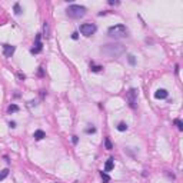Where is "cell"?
Here are the masks:
<instances>
[{
	"label": "cell",
	"instance_id": "obj_1",
	"mask_svg": "<svg viewBox=\"0 0 183 183\" xmlns=\"http://www.w3.org/2000/svg\"><path fill=\"white\" fill-rule=\"evenodd\" d=\"M125 46L120 43H110V44H105L100 49V53L103 56H106L107 59H116L119 56H122L125 53Z\"/></svg>",
	"mask_w": 183,
	"mask_h": 183
},
{
	"label": "cell",
	"instance_id": "obj_2",
	"mask_svg": "<svg viewBox=\"0 0 183 183\" xmlns=\"http://www.w3.org/2000/svg\"><path fill=\"white\" fill-rule=\"evenodd\" d=\"M67 16L72 17V19H80L86 15V7L83 6H79V5H70L66 10Z\"/></svg>",
	"mask_w": 183,
	"mask_h": 183
},
{
	"label": "cell",
	"instance_id": "obj_3",
	"mask_svg": "<svg viewBox=\"0 0 183 183\" xmlns=\"http://www.w3.org/2000/svg\"><path fill=\"white\" fill-rule=\"evenodd\" d=\"M107 33H109V36L113 37V39H122V37L127 36V29H126V26H123V25H116V26L109 27Z\"/></svg>",
	"mask_w": 183,
	"mask_h": 183
},
{
	"label": "cell",
	"instance_id": "obj_4",
	"mask_svg": "<svg viewBox=\"0 0 183 183\" xmlns=\"http://www.w3.org/2000/svg\"><path fill=\"white\" fill-rule=\"evenodd\" d=\"M126 99H127V103L132 109L136 107V102H137V91L135 89H130L127 91V95H126Z\"/></svg>",
	"mask_w": 183,
	"mask_h": 183
},
{
	"label": "cell",
	"instance_id": "obj_5",
	"mask_svg": "<svg viewBox=\"0 0 183 183\" xmlns=\"http://www.w3.org/2000/svg\"><path fill=\"white\" fill-rule=\"evenodd\" d=\"M80 32L84 36H91V34L96 32V26L91 25V23H84V25L80 26Z\"/></svg>",
	"mask_w": 183,
	"mask_h": 183
},
{
	"label": "cell",
	"instance_id": "obj_6",
	"mask_svg": "<svg viewBox=\"0 0 183 183\" xmlns=\"http://www.w3.org/2000/svg\"><path fill=\"white\" fill-rule=\"evenodd\" d=\"M40 39H42V36H40V34H37V36H36V47H33V49L30 50L33 54H37V53H40V52H42V49H43V44H42Z\"/></svg>",
	"mask_w": 183,
	"mask_h": 183
},
{
	"label": "cell",
	"instance_id": "obj_7",
	"mask_svg": "<svg viewBox=\"0 0 183 183\" xmlns=\"http://www.w3.org/2000/svg\"><path fill=\"white\" fill-rule=\"evenodd\" d=\"M15 46H10V44H3V54L6 57H12L13 53H15Z\"/></svg>",
	"mask_w": 183,
	"mask_h": 183
},
{
	"label": "cell",
	"instance_id": "obj_8",
	"mask_svg": "<svg viewBox=\"0 0 183 183\" xmlns=\"http://www.w3.org/2000/svg\"><path fill=\"white\" fill-rule=\"evenodd\" d=\"M154 97H156V99H166V97H167V90L159 89L156 93H154Z\"/></svg>",
	"mask_w": 183,
	"mask_h": 183
},
{
	"label": "cell",
	"instance_id": "obj_9",
	"mask_svg": "<svg viewBox=\"0 0 183 183\" xmlns=\"http://www.w3.org/2000/svg\"><path fill=\"white\" fill-rule=\"evenodd\" d=\"M33 137H34L36 140H42V139H44V137H46V133H44L43 130H36V132H34V135H33Z\"/></svg>",
	"mask_w": 183,
	"mask_h": 183
},
{
	"label": "cell",
	"instance_id": "obj_10",
	"mask_svg": "<svg viewBox=\"0 0 183 183\" xmlns=\"http://www.w3.org/2000/svg\"><path fill=\"white\" fill-rule=\"evenodd\" d=\"M115 160L113 159H109L107 162H106V166H105V172H110L112 169H113V166H115V163H113Z\"/></svg>",
	"mask_w": 183,
	"mask_h": 183
},
{
	"label": "cell",
	"instance_id": "obj_11",
	"mask_svg": "<svg viewBox=\"0 0 183 183\" xmlns=\"http://www.w3.org/2000/svg\"><path fill=\"white\" fill-rule=\"evenodd\" d=\"M7 112H9V113L19 112V106H17V105H10V106H9V109H7Z\"/></svg>",
	"mask_w": 183,
	"mask_h": 183
},
{
	"label": "cell",
	"instance_id": "obj_12",
	"mask_svg": "<svg viewBox=\"0 0 183 183\" xmlns=\"http://www.w3.org/2000/svg\"><path fill=\"white\" fill-rule=\"evenodd\" d=\"M7 176H9V170H7V169L2 170V172H0V182H2L3 179H6Z\"/></svg>",
	"mask_w": 183,
	"mask_h": 183
},
{
	"label": "cell",
	"instance_id": "obj_13",
	"mask_svg": "<svg viewBox=\"0 0 183 183\" xmlns=\"http://www.w3.org/2000/svg\"><path fill=\"white\" fill-rule=\"evenodd\" d=\"M117 130H119V132H125V130H127V125H126V123H123V122H122V123H119V125H117Z\"/></svg>",
	"mask_w": 183,
	"mask_h": 183
},
{
	"label": "cell",
	"instance_id": "obj_14",
	"mask_svg": "<svg viewBox=\"0 0 183 183\" xmlns=\"http://www.w3.org/2000/svg\"><path fill=\"white\" fill-rule=\"evenodd\" d=\"M100 176H102V179L105 180V183H109V182H110V176L106 174V172H100Z\"/></svg>",
	"mask_w": 183,
	"mask_h": 183
},
{
	"label": "cell",
	"instance_id": "obj_15",
	"mask_svg": "<svg viewBox=\"0 0 183 183\" xmlns=\"http://www.w3.org/2000/svg\"><path fill=\"white\" fill-rule=\"evenodd\" d=\"M102 69H103L102 66H96V64H93V63L90 64V70H91V72H100Z\"/></svg>",
	"mask_w": 183,
	"mask_h": 183
},
{
	"label": "cell",
	"instance_id": "obj_16",
	"mask_svg": "<svg viewBox=\"0 0 183 183\" xmlns=\"http://www.w3.org/2000/svg\"><path fill=\"white\" fill-rule=\"evenodd\" d=\"M43 29H44V34H46V37H49V36H50V27H49V23H44Z\"/></svg>",
	"mask_w": 183,
	"mask_h": 183
},
{
	"label": "cell",
	"instance_id": "obj_17",
	"mask_svg": "<svg viewBox=\"0 0 183 183\" xmlns=\"http://www.w3.org/2000/svg\"><path fill=\"white\" fill-rule=\"evenodd\" d=\"M174 125L177 126V129H179V130H183V123H182L179 119H174Z\"/></svg>",
	"mask_w": 183,
	"mask_h": 183
},
{
	"label": "cell",
	"instance_id": "obj_18",
	"mask_svg": "<svg viewBox=\"0 0 183 183\" xmlns=\"http://www.w3.org/2000/svg\"><path fill=\"white\" fill-rule=\"evenodd\" d=\"M15 13H16V15H20V13H22V12H20V5H19V3L15 5Z\"/></svg>",
	"mask_w": 183,
	"mask_h": 183
},
{
	"label": "cell",
	"instance_id": "obj_19",
	"mask_svg": "<svg viewBox=\"0 0 183 183\" xmlns=\"http://www.w3.org/2000/svg\"><path fill=\"white\" fill-rule=\"evenodd\" d=\"M129 63H130V64H135V63H136V60H135V56H133V54H129Z\"/></svg>",
	"mask_w": 183,
	"mask_h": 183
},
{
	"label": "cell",
	"instance_id": "obj_20",
	"mask_svg": "<svg viewBox=\"0 0 183 183\" xmlns=\"http://www.w3.org/2000/svg\"><path fill=\"white\" fill-rule=\"evenodd\" d=\"M105 145H106V149H109V150L112 149V143H110V140H109V139H106V140H105Z\"/></svg>",
	"mask_w": 183,
	"mask_h": 183
},
{
	"label": "cell",
	"instance_id": "obj_21",
	"mask_svg": "<svg viewBox=\"0 0 183 183\" xmlns=\"http://www.w3.org/2000/svg\"><path fill=\"white\" fill-rule=\"evenodd\" d=\"M86 132H87V133H95L96 129H95V127H90V129H86Z\"/></svg>",
	"mask_w": 183,
	"mask_h": 183
},
{
	"label": "cell",
	"instance_id": "obj_22",
	"mask_svg": "<svg viewBox=\"0 0 183 183\" xmlns=\"http://www.w3.org/2000/svg\"><path fill=\"white\" fill-rule=\"evenodd\" d=\"M72 137H73V139H72V140H73V143L76 145V143H77V140H79V139H77V136H72Z\"/></svg>",
	"mask_w": 183,
	"mask_h": 183
},
{
	"label": "cell",
	"instance_id": "obj_23",
	"mask_svg": "<svg viewBox=\"0 0 183 183\" xmlns=\"http://www.w3.org/2000/svg\"><path fill=\"white\" fill-rule=\"evenodd\" d=\"M77 37H79V34H77V33H73V34H72V39H74V40H76Z\"/></svg>",
	"mask_w": 183,
	"mask_h": 183
},
{
	"label": "cell",
	"instance_id": "obj_24",
	"mask_svg": "<svg viewBox=\"0 0 183 183\" xmlns=\"http://www.w3.org/2000/svg\"><path fill=\"white\" fill-rule=\"evenodd\" d=\"M109 5H119V2H113V0H109Z\"/></svg>",
	"mask_w": 183,
	"mask_h": 183
},
{
	"label": "cell",
	"instance_id": "obj_25",
	"mask_svg": "<svg viewBox=\"0 0 183 183\" xmlns=\"http://www.w3.org/2000/svg\"><path fill=\"white\" fill-rule=\"evenodd\" d=\"M9 126H10V127H16V123H15V122H10Z\"/></svg>",
	"mask_w": 183,
	"mask_h": 183
},
{
	"label": "cell",
	"instance_id": "obj_26",
	"mask_svg": "<svg viewBox=\"0 0 183 183\" xmlns=\"http://www.w3.org/2000/svg\"><path fill=\"white\" fill-rule=\"evenodd\" d=\"M74 183H76V182H74Z\"/></svg>",
	"mask_w": 183,
	"mask_h": 183
}]
</instances>
